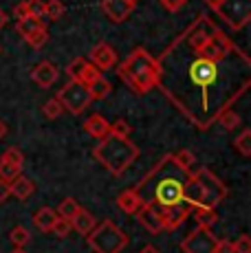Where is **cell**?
<instances>
[{"label": "cell", "instance_id": "1", "mask_svg": "<svg viewBox=\"0 0 251 253\" xmlns=\"http://www.w3.org/2000/svg\"><path fill=\"white\" fill-rule=\"evenodd\" d=\"M157 88L201 132L251 88V60L209 16H196L166 46Z\"/></svg>", "mask_w": 251, "mask_h": 253}, {"label": "cell", "instance_id": "2", "mask_svg": "<svg viewBox=\"0 0 251 253\" xmlns=\"http://www.w3.org/2000/svg\"><path fill=\"white\" fill-rule=\"evenodd\" d=\"M192 172H185L181 168L172 154H166L163 159H159L154 163V168L146 176L141 178L134 189L139 192V196L143 198V203L152 205L157 211L174 205H187L185 203V183L190 178Z\"/></svg>", "mask_w": 251, "mask_h": 253}, {"label": "cell", "instance_id": "3", "mask_svg": "<svg viewBox=\"0 0 251 253\" xmlns=\"http://www.w3.org/2000/svg\"><path fill=\"white\" fill-rule=\"evenodd\" d=\"M119 80L128 86L134 95H146L152 88H157L159 82V64L157 57L143 46H137L128 53V57L117 69Z\"/></svg>", "mask_w": 251, "mask_h": 253}, {"label": "cell", "instance_id": "4", "mask_svg": "<svg viewBox=\"0 0 251 253\" xmlns=\"http://www.w3.org/2000/svg\"><path fill=\"white\" fill-rule=\"evenodd\" d=\"M93 159L113 176H122L126 169L139 159V148L130 139L108 134L93 148Z\"/></svg>", "mask_w": 251, "mask_h": 253}, {"label": "cell", "instance_id": "5", "mask_svg": "<svg viewBox=\"0 0 251 253\" xmlns=\"http://www.w3.org/2000/svg\"><path fill=\"white\" fill-rule=\"evenodd\" d=\"M86 245L90 247L93 253H122L128 247L130 238L117 222H113L110 218L101 220L95 225V229L86 233Z\"/></svg>", "mask_w": 251, "mask_h": 253}, {"label": "cell", "instance_id": "6", "mask_svg": "<svg viewBox=\"0 0 251 253\" xmlns=\"http://www.w3.org/2000/svg\"><path fill=\"white\" fill-rule=\"evenodd\" d=\"M234 31H243L251 22V0H203Z\"/></svg>", "mask_w": 251, "mask_h": 253}, {"label": "cell", "instance_id": "7", "mask_svg": "<svg viewBox=\"0 0 251 253\" xmlns=\"http://www.w3.org/2000/svg\"><path fill=\"white\" fill-rule=\"evenodd\" d=\"M55 99L62 104L64 113H71V115L84 113V110L93 104L88 86H84L82 82H73V80H69L64 86H62L60 92L55 95Z\"/></svg>", "mask_w": 251, "mask_h": 253}, {"label": "cell", "instance_id": "8", "mask_svg": "<svg viewBox=\"0 0 251 253\" xmlns=\"http://www.w3.org/2000/svg\"><path fill=\"white\" fill-rule=\"evenodd\" d=\"M196 178H199V183L203 185V194H205V201H203V205L207 207H218L220 203L227 198V194H229V189H227V185L220 181L218 176H216L214 172H211L209 168H199L196 172H192Z\"/></svg>", "mask_w": 251, "mask_h": 253}, {"label": "cell", "instance_id": "9", "mask_svg": "<svg viewBox=\"0 0 251 253\" xmlns=\"http://www.w3.org/2000/svg\"><path fill=\"white\" fill-rule=\"evenodd\" d=\"M216 233L205 227H196L192 233H187V238L181 242L183 253H214L216 251Z\"/></svg>", "mask_w": 251, "mask_h": 253}, {"label": "cell", "instance_id": "10", "mask_svg": "<svg viewBox=\"0 0 251 253\" xmlns=\"http://www.w3.org/2000/svg\"><path fill=\"white\" fill-rule=\"evenodd\" d=\"M86 60L99 73H104V71H110L113 66H117V51H115L108 42H99V44H95L90 48V55L86 57Z\"/></svg>", "mask_w": 251, "mask_h": 253}, {"label": "cell", "instance_id": "11", "mask_svg": "<svg viewBox=\"0 0 251 253\" xmlns=\"http://www.w3.org/2000/svg\"><path fill=\"white\" fill-rule=\"evenodd\" d=\"M137 2H130V0H101V11L108 18L110 22L122 24L132 16Z\"/></svg>", "mask_w": 251, "mask_h": 253}, {"label": "cell", "instance_id": "12", "mask_svg": "<svg viewBox=\"0 0 251 253\" xmlns=\"http://www.w3.org/2000/svg\"><path fill=\"white\" fill-rule=\"evenodd\" d=\"M134 216H137L139 225H141L148 233H152V236H157V233L163 231V220H161V216H159L157 209H154L152 205H148V203H143L141 209H139Z\"/></svg>", "mask_w": 251, "mask_h": 253}, {"label": "cell", "instance_id": "13", "mask_svg": "<svg viewBox=\"0 0 251 253\" xmlns=\"http://www.w3.org/2000/svg\"><path fill=\"white\" fill-rule=\"evenodd\" d=\"M57 77H60V69L46 60L40 62V64L31 71V80L36 82L40 88H51V86L57 82Z\"/></svg>", "mask_w": 251, "mask_h": 253}, {"label": "cell", "instance_id": "14", "mask_svg": "<svg viewBox=\"0 0 251 253\" xmlns=\"http://www.w3.org/2000/svg\"><path fill=\"white\" fill-rule=\"evenodd\" d=\"M190 218L196 222V227H205V229H211L216 222L220 220L218 209L216 207H207V205H196L192 207Z\"/></svg>", "mask_w": 251, "mask_h": 253}, {"label": "cell", "instance_id": "15", "mask_svg": "<svg viewBox=\"0 0 251 253\" xmlns=\"http://www.w3.org/2000/svg\"><path fill=\"white\" fill-rule=\"evenodd\" d=\"M141 205H143V198L139 196V192L134 187L124 189V192L117 196V207L122 209L124 213H128V216H134V213L141 209Z\"/></svg>", "mask_w": 251, "mask_h": 253}, {"label": "cell", "instance_id": "16", "mask_svg": "<svg viewBox=\"0 0 251 253\" xmlns=\"http://www.w3.org/2000/svg\"><path fill=\"white\" fill-rule=\"evenodd\" d=\"M9 192H11V196L18 198V201H29V198L33 196V192H36V185H33L31 178L18 174L13 181H9Z\"/></svg>", "mask_w": 251, "mask_h": 253}, {"label": "cell", "instance_id": "17", "mask_svg": "<svg viewBox=\"0 0 251 253\" xmlns=\"http://www.w3.org/2000/svg\"><path fill=\"white\" fill-rule=\"evenodd\" d=\"M84 130H86V134H90L93 139L101 141L110 134V124L101 115H90L88 119L84 121Z\"/></svg>", "mask_w": 251, "mask_h": 253}, {"label": "cell", "instance_id": "18", "mask_svg": "<svg viewBox=\"0 0 251 253\" xmlns=\"http://www.w3.org/2000/svg\"><path fill=\"white\" fill-rule=\"evenodd\" d=\"M31 220H33V227H36L38 231L51 233V227L55 225V220H57V213H55V209H51V207H40L31 216Z\"/></svg>", "mask_w": 251, "mask_h": 253}, {"label": "cell", "instance_id": "19", "mask_svg": "<svg viewBox=\"0 0 251 253\" xmlns=\"http://www.w3.org/2000/svg\"><path fill=\"white\" fill-rule=\"evenodd\" d=\"M71 225H73V229L77 233H82V236H86V233H90L95 229V225H97V218L93 216V213L88 211V209L80 207V211L73 216V220H71Z\"/></svg>", "mask_w": 251, "mask_h": 253}, {"label": "cell", "instance_id": "20", "mask_svg": "<svg viewBox=\"0 0 251 253\" xmlns=\"http://www.w3.org/2000/svg\"><path fill=\"white\" fill-rule=\"evenodd\" d=\"M40 29H46L44 18L27 16V18H20V20L16 22V33L18 36H22V40H27L29 36H33V33L40 31Z\"/></svg>", "mask_w": 251, "mask_h": 253}, {"label": "cell", "instance_id": "21", "mask_svg": "<svg viewBox=\"0 0 251 253\" xmlns=\"http://www.w3.org/2000/svg\"><path fill=\"white\" fill-rule=\"evenodd\" d=\"M88 92H90V99L93 101H101V99H106V97L113 92V86H110V82L101 75V77H97V80L93 82V84H88Z\"/></svg>", "mask_w": 251, "mask_h": 253}, {"label": "cell", "instance_id": "22", "mask_svg": "<svg viewBox=\"0 0 251 253\" xmlns=\"http://www.w3.org/2000/svg\"><path fill=\"white\" fill-rule=\"evenodd\" d=\"M88 66H90V62L86 60V57H75L73 62L66 64V75H69V80H73V82H82L86 75V71H88Z\"/></svg>", "mask_w": 251, "mask_h": 253}, {"label": "cell", "instance_id": "23", "mask_svg": "<svg viewBox=\"0 0 251 253\" xmlns=\"http://www.w3.org/2000/svg\"><path fill=\"white\" fill-rule=\"evenodd\" d=\"M9 240L13 242V247H16V249H25L29 242H31V233H29L27 227L18 225V227H13V229L9 231Z\"/></svg>", "mask_w": 251, "mask_h": 253}, {"label": "cell", "instance_id": "24", "mask_svg": "<svg viewBox=\"0 0 251 253\" xmlns=\"http://www.w3.org/2000/svg\"><path fill=\"white\" fill-rule=\"evenodd\" d=\"M80 203H77L75 201V198H64V201H62L60 203V205H57V216H60V218H66V220H73V216H75V213L77 211H80Z\"/></svg>", "mask_w": 251, "mask_h": 253}, {"label": "cell", "instance_id": "25", "mask_svg": "<svg viewBox=\"0 0 251 253\" xmlns=\"http://www.w3.org/2000/svg\"><path fill=\"white\" fill-rule=\"evenodd\" d=\"M234 148L238 150V152L243 154L245 159L251 157V130H249V128H245L243 132H240L238 137L234 139Z\"/></svg>", "mask_w": 251, "mask_h": 253}, {"label": "cell", "instance_id": "26", "mask_svg": "<svg viewBox=\"0 0 251 253\" xmlns=\"http://www.w3.org/2000/svg\"><path fill=\"white\" fill-rule=\"evenodd\" d=\"M64 13H66V4L62 0H49V2H44V18H49V20H60Z\"/></svg>", "mask_w": 251, "mask_h": 253}, {"label": "cell", "instance_id": "27", "mask_svg": "<svg viewBox=\"0 0 251 253\" xmlns=\"http://www.w3.org/2000/svg\"><path fill=\"white\" fill-rule=\"evenodd\" d=\"M174 157V161L181 165L185 172H194V165H196V157H194V152L192 150H181V152H176V154H172Z\"/></svg>", "mask_w": 251, "mask_h": 253}, {"label": "cell", "instance_id": "28", "mask_svg": "<svg viewBox=\"0 0 251 253\" xmlns=\"http://www.w3.org/2000/svg\"><path fill=\"white\" fill-rule=\"evenodd\" d=\"M0 159H2V161H7V163H11V165H16V168H20V169H22V165H25V154H22L16 145H11V148L4 150Z\"/></svg>", "mask_w": 251, "mask_h": 253}, {"label": "cell", "instance_id": "29", "mask_svg": "<svg viewBox=\"0 0 251 253\" xmlns=\"http://www.w3.org/2000/svg\"><path fill=\"white\" fill-rule=\"evenodd\" d=\"M110 134L122 137V139H130V134H132V126H130L126 119H117L115 124H110Z\"/></svg>", "mask_w": 251, "mask_h": 253}, {"label": "cell", "instance_id": "30", "mask_svg": "<svg viewBox=\"0 0 251 253\" xmlns=\"http://www.w3.org/2000/svg\"><path fill=\"white\" fill-rule=\"evenodd\" d=\"M42 113H44L46 119H57V117L64 113V108H62V104L55 99V97H51L49 101H44V106H42Z\"/></svg>", "mask_w": 251, "mask_h": 253}, {"label": "cell", "instance_id": "31", "mask_svg": "<svg viewBox=\"0 0 251 253\" xmlns=\"http://www.w3.org/2000/svg\"><path fill=\"white\" fill-rule=\"evenodd\" d=\"M218 124L223 126L225 130H234V128H238V126H240V115L236 113L234 108H231V110H227V113L220 115Z\"/></svg>", "mask_w": 251, "mask_h": 253}, {"label": "cell", "instance_id": "32", "mask_svg": "<svg viewBox=\"0 0 251 253\" xmlns=\"http://www.w3.org/2000/svg\"><path fill=\"white\" fill-rule=\"evenodd\" d=\"M71 231H73V225H71V220H66V218H60V216H57L55 225L51 227V233H53V236H57V238H66Z\"/></svg>", "mask_w": 251, "mask_h": 253}, {"label": "cell", "instance_id": "33", "mask_svg": "<svg viewBox=\"0 0 251 253\" xmlns=\"http://www.w3.org/2000/svg\"><path fill=\"white\" fill-rule=\"evenodd\" d=\"M18 174H22L20 168H16V165H11V163H7V161L0 159V178H2V181H7V183L13 181Z\"/></svg>", "mask_w": 251, "mask_h": 253}, {"label": "cell", "instance_id": "34", "mask_svg": "<svg viewBox=\"0 0 251 253\" xmlns=\"http://www.w3.org/2000/svg\"><path fill=\"white\" fill-rule=\"evenodd\" d=\"M46 42H49V31L46 29H40V31H36L33 36L27 38V44L31 48H42Z\"/></svg>", "mask_w": 251, "mask_h": 253}, {"label": "cell", "instance_id": "35", "mask_svg": "<svg viewBox=\"0 0 251 253\" xmlns=\"http://www.w3.org/2000/svg\"><path fill=\"white\" fill-rule=\"evenodd\" d=\"M29 16L33 18H44V0H27Z\"/></svg>", "mask_w": 251, "mask_h": 253}, {"label": "cell", "instance_id": "36", "mask_svg": "<svg viewBox=\"0 0 251 253\" xmlns=\"http://www.w3.org/2000/svg\"><path fill=\"white\" fill-rule=\"evenodd\" d=\"M234 253H251V238L249 236H240L234 242Z\"/></svg>", "mask_w": 251, "mask_h": 253}, {"label": "cell", "instance_id": "37", "mask_svg": "<svg viewBox=\"0 0 251 253\" xmlns=\"http://www.w3.org/2000/svg\"><path fill=\"white\" fill-rule=\"evenodd\" d=\"M159 2L163 4V9H166V11L176 13V11H181V9L185 7V4H187V0H159Z\"/></svg>", "mask_w": 251, "mask_h": 253}, {"label": "cell", "instance_id": "38", "mask_svg": "<svg viewBox=\"0 0 251 253\" xmlns=\"http://www.w3.org/2000/svg\"><path fill=\"white\" fill-rule=\"evenodd\" d=\"M214 253H234V242L227 240V238H218Z\"/></svg>", "mask_w": 251, "mask_h": 253}, {"label": "cell", "instance_id": "39", "mask_svg": "<svg viewBox=\"0 0 251 253\" xmlns=\"http://www.w3.org/2000/svg\"><path fill=\"white\" fill-rule=\"evenodd\" d=\"M13 16H16V20H20V18H27V16H29L27 0H22V2H18L16 7H13Z\"/></svg>", "mask_w": 251, "mask_h": 253}, {"label": "cell", "instance_id": "40", "mask_svg": "<svg viewBox=\"0 0 251 253\" xmlns=\"http://www.w3.org/2000/svg\"><path fill=\"white\" fill-rule=\"evenodd\" d=\"M9 198H11V192H9V183L0 178V203L9 201Z\"/></svg>", "mask_w": 251, "mask_h": 253}, {"label": "cell", "instance_id": "41", "mask_svg": "<svg viewBox=\"0 0 251 253\" xmlns=\"http://www.w3.org/2000/svg\"><path fill=\"white\" fill-rule=\"evenodd\" d=\"M7 22H9V16H7V11H4V9H0V31H2L4 27H7Z\"/></svg>", "mask_w": 251, "mask_h": 253}, {"label": "cell", "instance_id": "42", "mask_svg": "<svg viewBox=\"0 0 251 253\" xmlns=\"http://www.w3.org/2000/svg\"><path fill=\"white\" fill-rule=\"evenodd\" d=\"M139 253H161V251H159L157 247H152V245H146V247H143V249L139 251Z\"/></svg>", "mask_w": 251, "mask_h": 253}, {"label": "cell", "instance_id": "43", "mask_svg": "<svg viewBox=\"0 0 251 253\" xmlns=\"http://www.w3.org/2000/svg\"><path fill=\"white\" fill-rule=\"evenodd\" d=\"M4 137H7V124L0 119V139H4Z\"/></svg>", "mask_w": 251, "mask_h": 253}, {"label": "cell", "instance_id": "44", "mask_svg": "<svg viewBox=\"0 0 251 253\" xmlns=\"http://www.w3.org/2000/svg\"><path fill=\"white\" fill-rule=\"evenodd\" d=\"M11 253H27L25 249H16V251H11Z\"/></svg>", "mask_w": 251, "mask_h": 253}, {"label": "cell", "instance_id": "45", "mask_svg": "<svg viewBox=\"0 0 251 253\" xmlns=\"http://www.w3.org/2000/svg\"><path fill=\"white\" fill-rule=\"evenodd\" d=\"M130 2H137V0H130Z\"/></svg>", "mask_w": 251, "mask_h": 253}]
</instances>
